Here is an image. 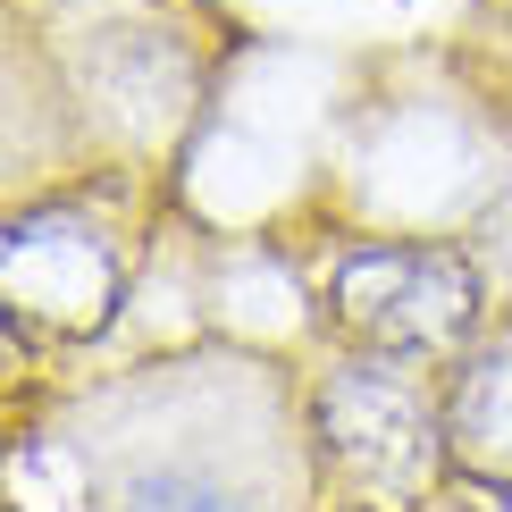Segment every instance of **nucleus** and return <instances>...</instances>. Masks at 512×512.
I'll list each match as a JSON object with an SVG mask.
<instances>
[{
  "label": "nucleus",
  "instance_id": "obj_1",
  "mask_svg": "<svg viewBox=\"0 0 512 512\" xmlns=\"http://www.w3.org/2000/svg\"><path fill=\"white\" fill-rule=\"evenodd\" d=\"M126 512H236V496L227 487H210V479H135L126 487Z\"/></svg>",
  "mask_w": 512,
  "mask_h": 512
}]
</instances>
